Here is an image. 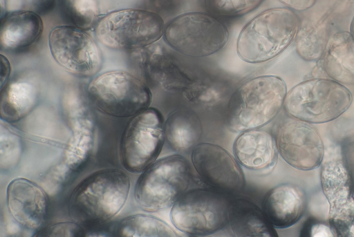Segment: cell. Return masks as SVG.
<instances>
[{
  "label": "cell",
  "instance_id": "obj_1",
  "mask_svg": "<svg viewBox=\"0 0 354 237\" xmlns=\"http://www.w3.org/2000/svg\"><path fill=\"white\" fill-rule=\"evenodd\" d=\"M130 189L128 175L115 168L97 171L75 188L69 201L71 218L86 226L100 225L124 207Z\"/></svg>",
  "mask_w": 354,
  "mask_h": 237
},
{
  "label": "cell",
  "instance_id": "obj_2",
  "mask_svg": "<svg viewBox=\"0 0 354 237\" xmlns=\"http://www.w3.org/2000/svg\"><path fill=\"white\" fill-rule=\"evenodd\" d=\"M299 26V17L292 9L266 10L242 28L236 41L237 54L250 64L269 61L288 48Z\"/></svg>",
  "mask_w": 354,
  "mask_h": 237
},
{
  "label": "cell",
  "instance_id": "obj_3",
  "mask_svg": "<svg viewBox=\"0 0 354 237\" xmlns=\"http://www.w3.org/2000/svg\"><path fill=\"white\" fill-rule=\"evenodd\" d=\"M286 95V84L278 76L261 75L245 81L229 100L230 128L243 132L266 125L281 111Z\"/></svg>",
  "mask_w": 354,
  "mask_h": 237
},
{
  "label": "cell",
  "instance_id": "obj_4",
  "mask_svg": "<svg viewBox=\"0 0 354 237\" xmlns=\"http://www.w3.org/2000/svg\"><path fill=\"white\" fill-rule=\"evenodd\" d=\"M352 100L351 93L342 84L333 79L314 78L295 86L287 93L283 105L292 117L320 124L339 117Z\"/></svg>",
  "mask_w": 354,
  "mask_h": 237
},
{
  "label": "cell",
  "instance_id": "obj_5",
  "mask_svg": "<svg viewBox=\"0 0 354 237\" xmlns=\"http://www.w3.org/2000/svg\"><path fill=\"white\" fill-rule=\"evenodd\" d=\"M192 171L187 160L178 155L153 162L141 174L135 199L144 211L155 212L173 206L188 189Z\"/></svg>",
  "mask_w": 354,
  "mask_h": 237
},
{
  "label": "cell",
  "instance_id": "obj_6",
  "mask_svg": "<svg viewBox=\"0 0 354 237\" xmlns=\"http://www.w3.org/2000/svg\"><path fill=\"white\" fill-rule=\"evenodd\" d=\"M165 23L156 12L139 8L115 10L102 17L95 26L97 39L117 50L147 47L163 35Z\"/></svg>",
  "mask_w": 354,
  "mask_h": 237
},
{
  "label": "cell",
  "instance_id": "obj_7",
  "mask_svg": "<svg viewBox=\"0 0 354 237\" xmlns=\"http://www.w3.org/2000/svg\"><path fill=\"white\" fill-rule=\"evenodd\" d=\"M164 39L173 50L191 57L221 51L227 43V27L210 14L190 12L178 15L165 27Z\"/></svg>",
  "mask_w": 354,
  "mask_h": 237
},
{
  "label": "cell",
  "instance_id": "obj_8",
  "mask_svg": "<svg viewBox=\"0 0 354 237\" xmlns=\"http://www.w3.org/2000/svg\"><path fill=\"white\" fill-rule=\"evenodd\" d=\"M88 94L102 112L115 117L134 116L149 108L152 95L148 86L134 75L111 70L95 77L88 84Z\"/></svg>",
  "mask_w": 354,
  "mask_h": 237
},
{
  "label": "cell",
  "instance_id": "obj_9",
  "mask_svg": "<svg viewBox=\"0 0 354 237\" xmlns=\"http://www.w3.org/2000/svg\"><path fill=\"white\" fill-rule=\"evenodd\" d=\"M230 201L212 189H194L178 200L170 211L173 225L191 236H205L222 229L228 222Z\"/></svg>",
  "mask_w": 354,
  "mask_h": 237
},
{
  "label": "cell",
  "instance_id": "obj_10",
  "mask_svg": "<svg viewBox=\"0 0 354 237\" xmlns=\"http://www.w3.org/2000/svg\"><path fill=\"white\" fill-rule=\"evenodd\" d=\"M164 120L155 108H147L132 117L120 142L123 167L131 173L144 171L155 162L164 142Z\"/></svg>",
  "mask_w": 354,
  "mask_h": 237
},
{
  "label": "cell",
  "instance_id": "obj_11",
  "mask_svg": "<svg viewBox=\"0 0 354 237\" xmlns=\"http://www.w3.org/2000/svg\"><path fill=\"white\" fill-rule=\"evenodd\" d=\"M48 44L55 61L73 74L91 76L102 66V55L97 44L82 28L55 27L49 35Z\"/></svg>",
  "mask_w": 354,
  "mask_h": 237
},
{
  "label": "cell",
  "instance_id": "obj_12",
  "mask_svg": "<svg viewBox=\"0 0 354 237\" xmlns=\"http://www.w3.org/2000/svg\"><path fill=\"white\" fill-rule=\"evenodd\" d=\"M192 162L209 189L230 194L244 188L245 180L239 163L223 147L211 143L199 144L192 150Z\"/></svg>",
  "mask_w": 354,
  "mask_h": 237
},
{
  "label": "cell",
  "instance_id": "obj_13",
  "mask_svg": "<svg viewBox=\"0 0 354 237\" xmlns=\"http://www.w3.org/2000/svg\"><path fill=\"white\" fill-rule=\"evenodd\" d=\"M276 144L285 162L299 170L317 168L324 158V146L318 132L300 120L283 122L277 129Z\"/></svg>",
  "mask_w": 354,
  "mask_h": 237
},
{
  "label": "cell",
  "instance_id": "obj_14",
  "mask_svg": "<svg viewBox=\"0 0 354 237\" xmlns=\"http://www.w3.org/2000/svg\"><path fill=\"white\" fill-rule=\"evenodd\" d=\"M6 204L12 218L26 229H38L46 219L47 195L39 185L26 178H15L9 183Z\"/></svg>",
  "mask_w": 354,
  "mask_h": 237
},
{
  "label": "cell",
  "instance_id": "obj_15",
  "mask_svg": "<svg viewBox=\"0 0 354 237\" xmlns=\"http://www.w3.org/2000/svg\"><path fill=\"white\" fill-rule=\"evenodd\" d=\"M305 203V195L300 187L291 183H283L266 194L262 211L274 227L285 229L300 219L304 211Z\"/></svg>",
  "mask_w": 354,
  "mask_h": 237
},
{
  "label": "cell",
  "instance_id": "obj_16",
  "mask_svg": "<svg viewBox=\"0 0 354 237\" xmlns=\"http://www.w3.org/2000/svg\"><path fill=\"white\" fill-rule=\"evenodd\" d=\"M234 156L239 163L254 171L272 169L277 160V146L268 133L251 129L243 131L233 144Z\"/></svg>",
  "mask_w": 354,
  "mask_h": 237
},
{
  "label": "cell",
  "instance_id": "obj_17",
  "mask_svg": "<svg viewBox=\"0 0 354 237\" xmlns=\"http://www.w3.org/2000/svg\"><path fill=\"white\" fill-rule=\"evenodd\" d=\"M144 53L142 66L148 76L166 91L185 95L196 80L189 75L179 62L158 47Z\"/></svg>",
  "mask_w": 354,
  "mask_h": 237
},
{
  "label": "cell",
  "instance_id": "obj_18",
  "mask_svg": "<svg viewBox=\"0 0 354 237\" xmlns=\"http://www.w3.org/2000/svg\"><path fill=\"white\" fill-rule=\"evenodd\" d=\"M40 15L26 10L10 13L1 19L0 45L6 50H19L35 43L43 32Z\"/></svg>",
  "mask_w": 354,
  "mask_h": 237
},
{
  "label": "cell",
  "instance_id": "obj_19",
  "mask_svg": "<svg viewBox=\"0 0 354 237\" xmlns=\"http://www.w3.org/2000/svg\"><path fill=\"white\" fill-rule=\"evenodd\" d=\"M228 222L236 236H278L262 209L247 199L236 198L230 201Z\"/></svg>",
  "mask_w": 354,
  "mask_h": 237
},
{
  "label": "cell",
  "instance_id": "obj_20",
  "mask_svg": "<svg viewBox=\"0 0 354 237\" xmlns=\"http://www.w3.org/2000/svg\"><path fill=\"white\" fill-rule=\"evenodd\" d=\"M326 74L342 84H354V39L348 31L334 34L323 56Z\"/></svg>",
  "mask_w": 354,
  "mask_h": 237
},
{
  "label": "cell",
  "instance_id": "obj_21",
  "mask_svg": "<svg viewBox=\"0 0 354 237\" xmlns=\"http://www.w3.org/2000/svg\"><path fill=\"white\" fill-rule=\"evenodd\" d=\"M165 136L170 147L178 152L194 149L202 135V124L193 111L181 108L171 112L165 124Z\"/></svg>",
  "mask_w": 354,
  "mask_h": 237
},
{
  "label": "cell",
  "instance_id": "obj_22",
  "mask_svg": "<svg viewBox=\"0 0 354 237\" xmlns=\"http://www.w3.org/2000/svg\"><path fill=\"white\" fill-rule=\"evenodd\" d=\"M36 87L26 81L12 82L1 89V117L15 122L26 116L37 102Z\"/></svg>",
  "mask_w": 354,
  "mask_h": 237
},
{
  "label": "cell",
  "instance_id": "obj_23",
  "mask_svg": "<svg viewBox=\"0 0 354 237\" xmlns=\"http://www.w3.org/2000/svg\"><path fill=\"white\" fill-rule=\"evenodd\" d=\"M115 234L122 237L178 236L167 223L151 216L137 214L122 219L117 225Z\"/></svg>",
  "mask_w": 354,
  "mask_h": 237
},
{
  "label": "cell",
  "instance_id": "obj_24",
  "mask_svg": "<svg viewBox=\"0 0 354 237\" xmlns=\"http://www.w3.org/2000/svg\"><path fill=\"white\" fill-rule=\"evenodd\" d=\"M328 42L326 29L308 23L299 26L295 37L298 55L306 61H316L324 56Z\"/></svg>",
  "mask_w": 354,
  "mask_h": 237
},
{
  "label": "cell",
  "instance_id": "obj_25",
  "mask_svg": "<svg viewBox=\"0 0 354 237\" xmlns=\"http://www.w3.org/2000/svg\"><path fill=\"white\" fill-rule=\"evenodd\" d=\"M63 12L75 26L84 30L93 26L99 15L96 0H62Z\"/></svg>",
  "mask_w": 354,
  "mask_h": 237
},
{
  "label": "cell",
  "instance_id": "obj_26",
  "mask_svg": "<svg viewBox=\"0 0 354 237\" xmlns=\"http://www.w3.org/2000/svg\"><path fill=\"white\" fill-rule=\"evenodd\" d=\"M328 220L335 236L354 237V196L330 205Z\"/></svg>",
  "mask_w": 354,
  "mask_h": 237
},
{
  "label": "cell",
  "instance_id": "obj_27",
  "mask_svg": "<svg viewBox=\"0 0 354 237\" xmlns=\"http://www.w3.org/2000/svg\"><path fill=\"white\" fill-rule=\"evenodd\" d=\"M263 0H206L207 9L212 14L223 17H236L257 8Z\"/></svg>",
  "mask_w": 354,
  "mask_h": 237
},
{
  "label": "cell",
  "instance_id": "obj_28",
  "mask_svg": "<svg viewBox=\"0 0 354 237\" xmlns=\"http://www.w3.org/2000/svg\"><path fill=\"white\" fill-rule=\"evenodd\" d=\"M21 152L20 138L6 126L1 125V166L10 169L19 160Z\"/></svg>",
  "mask_w": 354,
  "mask_h": 237
},
{
  "label": "cell",
  "instance_id": "obj_29",
  "mask_svg": "<svg viewBox=\"0 0 354 237\" xmlns=\"http://www.w3.org/2000/svg\"><path fill=\"white\" fill-rule=\"evenodd\" d=\"M38 236H84V229L75 222H59L40 229Z\"/></svg>",
  "mask_w": 354,
  "mask_h": 237
},
{
  "label": "cell",
  "instance_id": "obj_30",
  "mask_svg": "<svg viewBox=\"0 0 354 237\" xmlns=\"http://www.w3.org/2000/svg\"><path fill=\"white\" fill-rule=\"evenodd\" d=\"M30 10L39 15L50 12L55 7L56 0H30Z\"/></svg>",
  "mask_w": 354,
  "mask_h": 237
},
{
  "label": "cell",
  "instance_id": "obj_31",
  "mask_svg": "<svg viewBox=\"0 0 354 237\" xmlns=\"http://www.w3.org/2000/svg\"><path fill=\"white\" fill-rule=\"evenodd\" d=\"M289 8L297 11H304L311 8L316 0H279Z\"/></svg>",
  "mask_w": 354,
  "mask_h": 237
},
{
  "label": "cell",
  "instance_id": "obj_32",
  "mask_svg": "<svg viewBox=\"0 0 354 237\" xmlns=\"http://www.w3.org/2000/svg\"><path fill=\"white\" fill-rule=\"evenodd\" d=\"M309 234L311 236H333L331 228L320 223H315L310 227Z\"/></svg>",
  "mask_w": 354,
  "mask_h": 237
},
{
  "label": "cell",
  "instance_id": "obj_33",
  "mask_svg": "<svg viewBox=\"0 0 354 237\" xmlns=\"http://www.w3.org/2000/svg\"><path fill=\"white\" fill-rule=\"evenodd\" d=\"M1 90L6 86L10 76V65L6 57L1 55Z\"/></svg>",
  "mask_w": 354,
  "mask_h": 237
},
{
  "label": "cell",
  "instance_id": "obj_34",
  "mask_svg": "<svg viewBox=\"0 0 354 237\" xmlns=\"http://www.w3.org/2000/svg\"><path fill=\"white\" fill-rule=\"evenodd\" d=\"M177 0H149V3L157 10H166L174 6Z\"/></svg>",
  "mask_w": 354,
  "mask_h": 237
},
{
  "label": "cell",
  "instance_id": "obj_35",
  "mask_svg": "<svg viewBox=\"0 0 354 237\" xmlns=\"http://www.w3.org/2000/svg\"><path fill=\"white\" fill-rule=\"evenodd\" d=\"M349 32L351 33V35H352V37L354 39V17H353V18L351 21V25H350Z\"/></svg>",
  "mask_w": 354,
  "mask_h": 237
}]
</instances>
